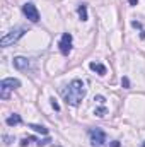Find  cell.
<instances>
[{
    "instance_id": "obj_1",
    "label": "cell",
    "mask_w": 145,
    "mask_h": 147,
    "mask_svg": "<svg viewBox=\"0 0 145 147\" xmlns=\"http://www.w3.org/2000/svg\"><path fill=\"white\" fill-rule=\"evenodd\" d=\"M63 98H65L67 105L79 106L80 101L85 98V84L80 79H73L72 82L67 86V89L63 91Z\"/></svg>"
},
{
    "instance_id": "obj_2",
    "label": "cell",
    "mask_w": 145,
    "mask_h": 147,
    "mask_svg": "<svg viewBox=\"0 0 145 147\" xmlns=\"http://www.w3.org/2000/svg\"><path fill=\"white\" fill-rule=\"evenodd\" d=\"M21 87V80L19 79H14V77H9V79H3L0 82V98L2 99H9L10 96V91Z\"/></svg>"
},
{
    "instance_id": "obj_3",
    "label": "cell",
    "mask_w": 145,
    "mask_h": 147,
    "mask_svg": "<svg viewBox=\"0 0 145 147\" xmlns=\"http://www.w3.org/2000/svg\"><path fill=\"white\" fill-rule=\"evenodd\" d=\"M24 33H26V28H15V29H12L10 33H7L5 36L0 39V45H2L3 48H7V46H10V45L17 43L21 38L24 36Z\"/></svg>"
},
{
    "instance_id": "obj_4",
    "label": "cell",
    "mask_w": 145,
    "mask_h": 147,
    "mask_svg": "<svg viewBox=\"0 0 145 147\" xmlns=\"http://www.w3.org/2000/svg\"><path fill=\"white\" fill-rule=\"evenodd\" d=\"M89 137H91L92 147H106V144H108V137H106L104 130H101V128H91Z\"/></svg>"
},
{
    "instance_id": "obj_5",
    "label": "cell",
    "mask_w": 145,
    "mask_h": 147,
    "mask_svg": "<svg viewBox=\"0 0 145 147\" xmlns=\"http://www.w3.org/2000/svg\"><path fill=\"white\" fill-rule=\"evenodd\" d=\"M22 12H24V16L31 21V22H39V12H38L36 5L34 3H31V2H28V3H24L22 5Z\"/></svg>"
},
{
    "instance_id": "obj_6",
    "label": "cell",
    "mask_w": 145,
    "mask_h": 147,
    "mask_svg": "<svg viewBox=\"0 0 145 147\" xmlns=\"http://www.w3.org/2000/svg\"><path fill=\"white\" fill-rule=\"evenodd\" d=\"M58 46H60L62 55H65V57H67V55L72 51V34H70V33H63Z\"/></svg>"
},
{
    "instance_id": "obj_7",
    "label": "cell",
    "mask_w": 145,
    "mask_h": 147,
    "mask_svg": "<svg viewBox=\"0 0 145 147\" xmlns=\"http://www.w3.org/2000/svg\"><path fill=\"white\" fill-rule=\"evenodd\" d=\"M14 67L17 70H28L29 69V60L26 57H15L14 58Z\"/></svg>"
},
{
    "instance_id": "obj_8",
    "label": "cell",
    "mask_w": 145,
    "mask_h": 147,
    "mask_svg": "<svg viewBox=\"0 0 145 147\" xmlns=\"http://www.w3.org/2000/svg\"><path fill=\"white\" fill-rule=\"evenodd\" d=\"M89 67H91V70H94L96 74H99V75H106V67L103 65V63H99V62H91L89 63Z\"/></svg>"
},
{
    "instance_id": "obj_9",
    "label": "cell",
    "mask_w": 145,
    "mask_h": 147,
    "mask_svg": "<svg viewBox=\"0 0 145 147\" xmlns=\"http://www.w3.org/2000/svg\"><path fill=\"white\" fill-rule=\"evenodd\" d=\"M21 121H22V118H21V116H19L17 113H14V115H10V116H9V118L5 120V123H7L9 127H14V125H19Z\"/></svg>"
},
{
    "instance_id": "obj_10",
    "label": "cell",
    "mask_w": 145,
    "mask_h": 147,
    "mask_svg": "<svg viewBox=\"0 0 145 147\" xmlns=\"http://www.w3.org/2000/svg\"><path fill=\"white\" fill-rule=\"evenodd\" d=\"M77 14H79L80 21H87V19H89V17H87V5H85V3H80L79 9H77Z\"/></svg>"
},
{
    "instance_id": "obj_11",
    "label": "cell",
    "mask_w": 145,
    "mask_h": 147,
    "mask_svg": "<svg viewBox=\"0 0 145 147\" xmlns=\"http://www.w3.org/2000/svg\"><path fill=\"white\" fill-rule=\"evenodd\" d=\"M28 127H29V128H33L34 132H38V134H41V135H48V128H46V127H43V125H36V123H29Z\"/></svg>"
},
{
    "instance_id": "obj_12",
    "label": "cell",
    "mask_w": 145,
    "mask_h": 147,
    "mask_svg": "<svg viewBox=\"0 0 145 147\" xmlns=\"http://www.w3.org/2000/svg\"><path fill=\"white\" fill-rule=\"evenodd\" d=\"M94 115H97V116H104V115H108V108H106V106L96 108V111H94Z\"/></svg>"
},
{
    "instance_id": "obj_13",
    "label": "cell",
    "mask_w": 145,
    "mask_h": 147,
    "mask_svg": "<svg viewBox=\"0 0 145 147\" xmlns=\"http://www.w3.org/2000/svg\"><path fill=\"white\" fill-rule=\"evenodd\" d=\"M121 86H123L125 89H128V87H130V79H128V77H123V79H121Z\"/></svg>"
},
{
    "instance_id": "obj_14",
    "label": "cell",
    "mask_w": 145,
    "mask_h": 147,
    "mask_svg": "<svg viewBox=\"0 0 145 147\" xmlns=\"http://www.w3.org/2000/svg\"><path fill=\"white\" fill-rule=\"evenodd\" d=\"M51 106H53V110L55 111H60V105L55 101V98H51Z\"/></svg>"
},
{
    "instance_id": "obj_15",
    "label": "cell",
    "mask_w": 145,
    "mask_h": 147,
    "mask_svg": "<svg viewBox=\"0 0 145 147\" xmlns=\"http://www.w3.org/2000/svg\"><path fill=\"white\" fill-rule=\"evenodd\" d=\"M94 101H99L101 105H104V98H103V96H96V99H94Z\"/></svg>"
},
{
    "instance_id": "obj_16",
    "label": "cell",
    "mask_w": 145,
    "mask_h": 147,
    "mask_svg": "<svg viewBox=\"0 0 145 147\" xmlns=\"http://www.w3.org/2000/svg\"><path fill=\"white\" fill-rule=\"evenodd\" d=\"M132 26H133V28H140V22H137V21H133V22H132Z\"/></svg>"
},
{
    "instance_id": "obj_17",
    "label": "cell",
    "mask_w": 145,
    "mask_h": 147,
    "mask_svg": "<svg viewBox=\"0 0 145 147\" xmlns=\"http://www.w3.org/2000/svg\"><path fill=\"white\" fill-rule=\"evenodd\" d=\"M3 140H5V144H10V140H12V139H10V137H7V135H5V137H3Z\"/></svg>"
},
{
    "instance_id": "obj_18",
    "label": "cell",
    "mask_w": 145,
    "mask_h": 147,
    "mask_svg": "<svg viewBox=\"0 0 145 147\" xmlns=\"http://www.w3.org/2000/svg\"><path fill=\"white\" fill-rule=\"evenodd\" d=\"M111 147H119V142H118V140H114V142L111 144Z\"/></svg>"
},
{
    "instance_id": "obj_19",
    "label": "cell",
    "mask_w": 145,
    "mask_h": 147,
    "mask_svg": "<svg viewBox=\"0 0 145 147\" xmlns=\"http://www.w3.org/2000/svg\"><path fill=\"white\" fill-rule=\"evenodd\" d=\"M128 2H130V5H137L138 3V0H128Z\"/></svg>"
},
{
    "instance_id": "obj_20",
    "label": "cell",
    "mask_w": 145,
    "mask_h": 147,
    "mask_svg": "<svg viewBox=\"0 0 145 147\" xmlns=\"http://www.w3.org/2000/svg\"><path fill=\"white\" fill-rule=\"evenodd\" d=\"M142 147H145V142H144V144H142Z\"/></svg>"
}]
</instances>
